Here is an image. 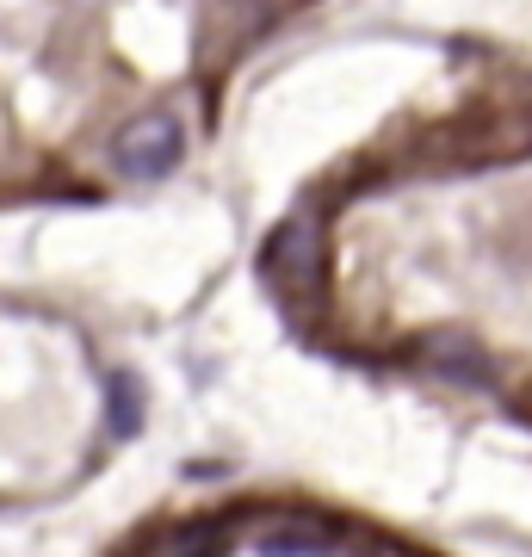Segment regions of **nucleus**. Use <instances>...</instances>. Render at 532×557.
I'll use <instances>...</instances> for the list:
<instances>
[{"label": "nucleus", "mask_w": 532, "mask_h": 557, "mask_svg": "<svg viewBox=\"0 0 532 557\" xmlns=\"http://www.w3.org/2000/svg\"><path fill=\"white\" fill-rule=\"evenodd\" d=\"M112 161H119V174H131V180L168 174V168L180 161V124H174V112H143L137 124H124L119 143H112Z\"/></svg>", "instance_id": "obj_1"}]
</instances>
